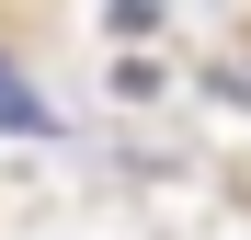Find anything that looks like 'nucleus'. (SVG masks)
<instances>
[{"instance_id":"20e7f679","label":"nucleus","mask_w":251,"mask_h":240,"mask_svg":"<svg viewBox=\"0 0 251 240\" xmlns=\"http://www.w3.org/2000/svg\"><path fill=\"white\" fill-rule=\"evenodd\" d=\"M114 103H160V69L149 57H114Z\"/></svg>"},{"instance_id":"7ed1b4c3","label":"nucleus","mask_w":251,"mask_h":240,"mask_svg":"<svg viewBox=\"0 0 251 240\" xmlns=\"http://www.w3.org/2000/svg\"><path fill=\"white\" fill-rule=\"evenodd\" d=\"M103 34H126V46H149V34H160V0H114V12H103Z\"/></svg>"},{"instance_id":"f03ea898","label":"nucleus","mask_w":251,"mask_h":240,"mask_svg":"<svg viewBox=\"0 0 251 240\" xmlns=\"http://www.w3.org/2000/svg\"><path fill=\"white\" fill-rule=\"evenodd\" d=\"M194 92H205V103H240V114H251V23H240V46H217V57L194 69Z\"/></svg>"},{"instance_id":"f257e3e1","label":"nucleus","mask_w":251,"mask_h":240,"mask_svg":"<svg viewBox=\"0 0 251 240\" xmlns=\"http://www.w3.org/2000/svg\"><path fill=\"white\" fill-rule=\"evenodd\" d=\"M0 137H57V103H46V80L12 57V34H0Z\"/></svg>"}]
</instances>
